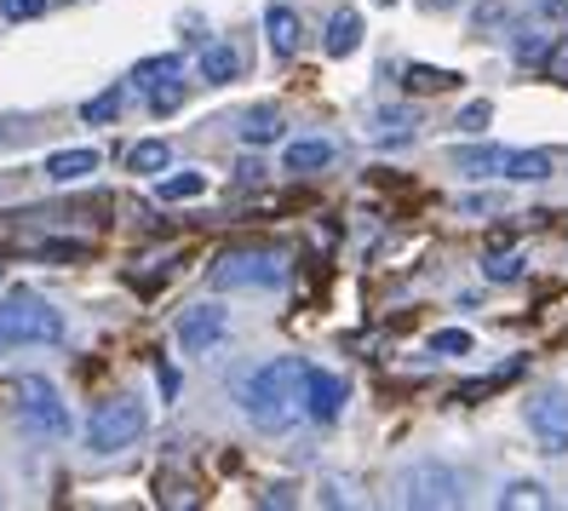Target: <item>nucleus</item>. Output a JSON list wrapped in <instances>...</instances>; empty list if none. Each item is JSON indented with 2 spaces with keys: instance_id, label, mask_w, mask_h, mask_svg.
<instances>
[{
  "instance_id": "obj_1",
  "label": "nucleus",
  "mask_w": 568,
  "mask_h": 511,
  "mask_svg": "<svg viewBox=\"0 0 568 511\" xmlns=\"http://www.w3.org/2000/svg\"><path fill=\"white\" fill-rule=\"evenodd\" d=\"M242 414L258 425V431H293L305 420V362L298 357H276L264 362L253 380L242 385Z\"/></svg>"
},
{
  "instance_id": "obj_2",
  "label": "nucleus",
  "mask_w": 568,
  "mask_h": 511,
  "mask_svg": "<svg viewBox=\"0 0 568 511\" xmlns=\"http://www.w3.org/2000/svg\"><path fill=\"white\" fill-rule=\"evenodd\" d=\"M396 505H414V511H437V505H459L465 500V477L443 460H414L396 471V483H390Z\"/></svg>"
},
{
  "instance_id": "obj_3",
  "label": "nucleus",
  "mask_w": 568,
  "mask_h": 511,
  "mask_svg": "<svg viewBox=\"0 0 568 511\" xmlns=\"http://www.w3.org/2000/svg\"><path fill=\"white\" fill-rule=\"evenodd\" d=\"M287 277V259L276 253V248H253V242H242V248H224L219 259H213V270H207V282L224 293H242V288H276Z\"/></svg>"
},
{
  "instance_id": "obj_4",
  "label": "nucleus",
  "mask_w": 568,
  "mask_h": 511,
  "mask_svg": "<svg viewBox=\"0 0 568 511\" xmlns=\"http://www.w3.org/2000/svg\"><path fill=\"white\" fill-rule=\"evenodd\" d=\"M144 431H150L144 397H110V402L87 420V449H92V454H121V449H132Z\"/></svg>"
},
{
  "instance_id": "obj_5",
  "label": "nucleus",
  "mask_w": 568,
  "mask_h": 511,
  "mask_svg": "<svg viewBox=\"0 0 568 511\" xmlns=\"http://www.w3.org/2000/svg\"><path fill=\"white\" fill-rule=\"evenodd\" d=\"M63 317L36 293H12L0 299V345H58Z\"/></svg>"
},
{
  "instance_id": "obj_6",
  "label": "nucleus",
  "mask_w": 568,
  "mask_h": 511,
  "mask_svg": "<svg viewBox=\"0 0 568 511\" xmlns=\"http://www.w3.org/2000/svg\"><path fill=\"white\" fill-rule=\"evenodd\" d=\"M18 420H23V431L29 437H63L70 431V408L58 402V391L47 385V380H18Z\"/></svg>"
},
{
  "instance_id": "obj_7",
  "label": "nucleus",
  "mask_w": 568,
  "mask_h": 511,
  "mask_svg": "<svg viewBox=\"0 0 568 511\" xmlns=\"http://www.w3.org/2000/svg\"><path fill=\"white\" fill-rule=\"evenodd\" d=\"M528 431L546 454H568V391H540L528 397Z\"/></svg>"
},
{
  "instance_id": "obj_8",
  "label": "nucleus",
  "mask_w": 568,
  "mask_h": 511,
  "mask_svg": "<svg viewBox=\"0 0 568 511\" xmlns=\"http://www.w3.org/2000/svg\"><path fill=\"white\" fill-rule=\"evenodd\" d=\"M351 385L339 380V373H327V368H305V420L316 425H333L339 420V408H345Z\"/></svg>"
},
{
  "instance_id": "obj_9",
  "label": "nucleus",
  "mask_w": 568,
  "mask_h": 511,
  "mask_svg": "<svg viewBox=\"0 0 568 511\" xmlns=\"http://www.w3.org/2000/svg\"><path fill=\"white\" fill-rule=\"evenodd\" d=\"M414 132H419V110H408V104H385V110L367 116V139H374L379 150L414 144Z\"/></svg>"
},
{
  "instance_id": "obj_10",
  "label": "nucleus",
  "mask_w": 568,
  "mask_h": 511,
  "mask_svg": "<svg viewBox=\"0 0 568 511\" xmlns=\"http://www.w3.org/2000/svg\"><path fill=\"white\" fill-rule=\"evenodd\" d=\"M224 311H219V304H195V311H184L179 317V345L184 351H213L219 345V339H224Z\"/></svg>"
},
{
  "instance_id": "obj_11",
  "label": "nucleus",
  "mask_w": 568,
  "mask_h": 511,
  "mask_svg": "<svg viewBox=\"0 0 568 511\" xmlns=\"http://www.w3.org/2000/svg\"><path fill=\"white\" fill-rule=\"evenodd\" d=\"M264 36H271V52L276 58H293L298 47H305V29H298V12L293 7H271V12H264Z\"/></svg>"
},
{
  "instance_id": "obj_12",
  "label": "nucleus",
  "mask_w": 568,
  "mask_h": 511,
  "mask_svg": "<svg viewBox=\"0 0 568 511\" xmlns=\"http://www.w3.org/2000/svg\"><path fill=\"white\" fill-rule=\"evenodd\" d=\"M506 156L511 150H499V144H471V150H454V167L471 179H499L506 173Z\"/></svg>"
},
{
  "instance_id": "obj_13",
  "label": "nucleus",
  "mask_w": 568,
  "mask_h": 511,
  "mask_svg": "<svg viewBox=\"0 0 568 511\" xmlns=\"http://www.w3.org/2000/svg\"><path fill=\"white\" fill-rule=\"evenodd\" d=\"M41 173H47L52 184H75V179L98 173V150H58V156H47Z\"/></svg>"
},
{
  "instance_id": "obj_14",
  "label": "nucleus",
  "mask_w": 568,
  "mask_h": 511,
  "mask_svg": "<svg viewBox=\"0 0 568 511\" xmlns=\"http://www.w3.org/2000/svg\"><path fill=\"white\" fill-rule=\"evenodd\" d=\"M242 76V52L230 47V41H213V47H202V81L207 87H224V81H236Z\"/></svg>"
},
{
  "instance_id": "obj_15",
  "label": "nucleus",
  "mask_w": 568,
  "mask_h": 511,
  "mask_svg": "<svg viewBox=\"0 0 568 511\" xmlns=\"http://www.w3.org/2000/svg\"><path fill=\"white\" fill-rule=\"evenodd\" d=\"M356 41H362V18H356V7H339V12L327 18V52L333 58H351Z\"/></svg>"
},
{
  "instance_id": "obj_16",
  "label": "nucleus",
  "mask_w": 568,
  "mask_h": 511,
  "mask_svg": "<svg viewBox=\"0 0 568 511\" xmlns=\"http://www.w3.org/2000/svg\"><path fill=\"white\" fill-rule=\"evenodd\" d=\"M339 144L333 139H305V144H287V173H316V167H333Z\"/></svg>"
},
{
  "instance_id": "obj_17",
  "label": "nucleus",
  "mask_w": 568,
  "mask_h": 511,
  "mask_svg": "<svg viewBox=\"0 0 568 511\" xmlns=\"http://www.w3.org/2000/svg\"><path fill=\"white\" fill-rule=\"evenodd\" d=\"M499 179L540 184V179H551V156H546V150H511V156H506V173H499Z\"/></svg>"
},
{
  "instance_id": "obj_18",
  "label": "nucleus",
  "mask_w": 568,
  "mask_h": 511,
  "mask_svg": "<svg viewBox=\"0 0 568 511\" xmlns=\"http://www.w3.org/2000/svg\"><path fill=\"white\" fill-rule=\"evenodd\" d=\"M276 139H282V116H276L271 104H258V110L242 116V144L258 150V144H276Z\"/></svg>"
},
{
  "instance_id": "obj_19",
  "label": "nucleus",
  "mask_w": 568,
  "mask_h": 511,
  "mask_svg": "<svg viewBox=\"0 0 568 511\" xmlns=\"http://www.w3.org/2000/svg\"><path fill=\"white\" fill-rule=\"evenodd\" d=\"M403 87H408V92H448V87H459V76H454V70H430V63H408Z\"/></svg>"
},
{
  "instance_id": "obj_20",
  "label": "nucleus",
  "mask_w": 568,
  "mask_h": 511,
  "mask_svg": "<svg viewBox=\"0 0 568 511\" xmlns=\"http://www.w3.org/2000/svg\"><path fill=\"white\" fill-rule=\"evenodd\" d=\"M166 161H173V150H166L161 139H144V144L126 150V167H132V173H161Z\"/></svg>"
},
{
  "instance_id": "obj_21",
  "label": "nucleus",
  "mask_w": 568,
  "mask_h": 511,
  "mask_svg": "<svg viewBox=\"0 0 568 511\" xmlns=\"http://www.w3.org/2000/svg\"><path fill=\"white\" fill-rule=\"evenodd\" d=\"M115 116H121V87H110V92H98V98H87V104H81V121L87 127H104Z\"/></svg>"
},
{
  "instance_id": "obj_22",
  "label": "nucleus",
  "mask_w": 568,
  "mask_h": 511,
  "mask_svg": "<svg viewBox=\"0 0 568 511\" xmlns=\"http://www.w3.org/2000/svg\"><path fill=\"white\" fill-rule=\"evenodd\" d=\"M540 505H546L540 483H511L506 494H499V511H540Z\"/></svg>"
},
{
  "instance_id": "obj_23",
  "label": "nucleus",
  "mask_w": 568,
  "mask_h": 511,
  "mask_svg": "<svg viewBox=\"0 0 568 511\" xmlns=\"http://www.w3.org/2000/svg\"><path fill=\"white\" fill-rule=\"evenodd\" d=\"M179 104H184V81H179V76H166V81L150 87V110H155V116H173Z\"/></svg>"
},
{
  "instance_id": "obj_24",
  "label": "nucleus",
  "mask_w": 568,
  "mask_h": 511,
  "mask_svg": "<svg viewBox=\"0 0 568 511\" xmlns=\"http://www.w3.org/2000/svg\"><path fill=\"white\" fill-rule=\"evenodd\" d=\"M166 76H179V58H173V52H166V58H144L139 70H132V81H139L144 92H150L155 81H166Z\"/></svg>"
},
{
  "instance_id": "obj_25",
  "label": "nucleus",
  "mask_w": 568,
  "mask_h": 511,
  "mask_svg": "<svg viewBox=\"0 0 568 511\" xmlns=\"http://www.w3.org/2000/svg\"><path fill=\"white\" fill-rule=\"evenodd\" d=\"M207 179L202 173H173V179H161V201H190V196H202Z\"/></svg>"
},
{
  "instance_id": "obj_26",
  "label": "nucleus",
  "mask_w": 568,
  "mask_h": 511,
  "mask_svg": "<svg viewBox=\"0 0 568 511\" xmlns=\"http://www.w3.org/2000/svg\"><path fill=\"white\" fill-rule=\"evenodd\" d=\"M540 70H546V81L568 87V36H557V41L546 47V58H540Z\"/></svg>"
},
{
  "instance_id": "obj_27",
  "label": "nucleus",
  "mask_w": 568,
  "mask_h": 511,
  "mask_svg": "<svg viewBox=\"0 0 568 511\" xmlns=\"http://www.w3.org/2000/svg\"><path fill=\"white\" fill-rule=\"evenodd\" d=\"M511 7H517V0H483L477 18H471V23H477V36H494V29L511 18Z\"/></svg>"
},
{
  "instance_id": "obj_28",
  "label": "nucleus",
  "mask_w": 568,
  "mask_h": 511,
  "mask_svg": "<svg viewBox=\"0 0 568 511\" xmlns=\"http://www.w3.org/2000/svg\"><path fill=\"white\" fill-rule=\"evenodd\" d=\"M483 277H488V282H517V277H523V259H517V253H494V259L483 264Z\"/></svg>"
},
{
  "instance_id": "obj_29",
  "label": "nucleus",
  "mask_w": 568,
  "mask_h": 511,
  "mask_svg": "<svg viewBox=\"0 0 568 511\" xmlns=\"http://www.w3.org/2000/svg\"><path fill=\"white\" fill-rule=\"evenodd\" d=\"M430 351H437V357H465V351H471V333H465V328H448V333L430 339Z\"/></svg>"
},
{
  "instance_id": "obj_30",
  "label": "nucleus",
  "mask_w": 568,
  "mask_h": 511,
  "mask_svg": "<svg viewBox=\"0 0 568 511\" xmlns=\"http://www.w3.org/2000/svg\"><path fill=\"white\" fill-rule=\"evenodd\" d=\"M488 116H494V110L477 98V104H465V110H459V121H454V127H459V132H483V127H488Z\"/></svg>"
},
{
  "instance_id": "obj_31",
  "label": "nucleus",
  "mask_w": 568,
  "mask_h": 511,
  "mask_svg": "<svg viewBox=\"0 0 568 511\" xmlns=\"http://www.w3.org/2000/svg\"><path fill=\"white\" fill-rule=\"evenodd\" d=\"M0 12L23 23V18H41V12H47V0H0Z\"/></svg>"
},
{
  "instance_id": "obj_32",
  "label": "nucleus",
  "mask_w": 568,
  "mask_h": 511,
  "mask_svg": "<svg viewBox=\"0 0 568 511\" xmlns=\"http://www.w3.org/2000/svg\"><path fill=\"white\" fill-rule=\"evenodd\" d=\"M454 7H465V0H419V12H454Z\"/></svg>"
},
{
  "instance_id": "obj_33",
  "label": "nucleus",
  "mask_w": 568,
  "mask_h": 511,
  "mask_svg": "<svg viewBox=\"0 0 568 511\" xmlns=\"http://www.w3.org/2000/svg\"><path fill=\"white\" fill-rule=\"evenodd\" d=\"M0 351H7V345H0Z\"/></svg>"
}]
</instances>
